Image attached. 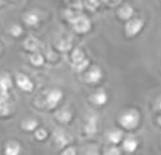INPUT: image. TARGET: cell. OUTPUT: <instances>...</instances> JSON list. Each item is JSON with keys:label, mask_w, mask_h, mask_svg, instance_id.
Masks as SVG:
<instances>
[{"label": "cell", "mask_w": 161, "mask_h": 155, "mask_svg": "<svg viewBox=\"0 0 161 155\" xmlns=\"http://www.w3.org/2000/svg\"><path fill=\"white\" fill-rule=\"evenodd\" d=\"M138 121H139V117H138V114L134 112H128L124 113L121 117H120V123L123 127L125 128H133L137 125Z\"/></svg>", "instance_id": "1"}, {"label": "cell", "mask_w": 161, "mask_h": 155, "mask_svg": "<svg viewBox=\"0 0 161 155\" xmlns=\"http://www.w3.org/2000/svg\"><path fill=\"white\" fill-rule=\"evenodd\" d=\"M72 59H73V62H74V66L78 71H82L87 65V60L85 58L84 53L80 50H75L73 52Z\"/></svg>", "instance_id": "2"}, {"label": "cell", "mask_w": 161, "mask_h": 155, "mask_svg": "<svg viewBox=\"0 0 161 155\" xmlns=\"http://www.w3.org/2000/svg\"><path fill=\"white\" fill-rule=\"evenodd\" d=\"M73 25H74V28L78 32H80V33L86 32L90 28L89 20L87 19H86L85 17H79V18H77L73 21Z\"/></svg>", "instance_id": "3"}, {"label": "cell", "mask_w": 161, "mask_h": 155, "mask_svg": "<svg viewBox=\"0 0 161 155\" xmlns=\"http://www.w3.org/2000/svg\"><path fill=\"white\" fill-rule=\"evenodd\" d=\"M11 86V80L9 78H2L0 80V103L5 102L8 97L7 89Z\"/></svg>", "instance_id": "4"}, {"label": "cell", "mask_w": 161, "mask_h": 155, "mask_svg": "<svg viewBox=\"0 0 161 155\" xmlns=\"http://www.w3.org/2000/svg\"><path fill=\"white\" fill-rule=\"evenodd\" d=\"M17 82H18V86L22 89V90H25V91H30L33 88V83L30 81V80L25 76V75H19L17 78Z\"/></svg>", "instance_id": "5"}, {"label": "cell", "mask_w": 161, "mask_h": 155, "mask_svg": "<svg viewBox=\"0 0 161 155\" xmlns=\"http://www.w3.org/2000/svg\"><path fill=\"white\" fill-rule=\"evenodd\" d=\"M62 97V93L60 90H53L49 93L48 95V98H47V102H48V105L51 108L54 107L57 103L59 102V100L61 99Z\"/></svg>", "instance_id": "6"}, {"label": "cell", "mask_w": 161, "mask_h": 155, "mask_svg": "<svg viewBox=\"0 0 161 155\" xmlns=\"http://www.w3.org/2000/svg\"><path fill=\"white\" fill-rule=\"evenodd\" d=\"M142 25H143V22L141 20H138V19L131 20L127 23V25H126V32L129 35H135L139 32Z\"/></svg>", "instance_id": "7"}, {"label": "cell", "mask_w": 161, "mask_h": 155, "mask_svg": "<svg viewBox=\"0 0 161 155\" xmlns=\"http://www.w3.org/2000/svg\"><path fill=\"white\" fill-rule=\"evenodd\" d=\"M101 77H102L101 71L98 68H94L87 74L86 79L89 82H97L101 79Z\"/></svg>", "instance_id": "8"}, {"label": "cell", "mask_w": 161, "mask_h": 155, "mask_svg": "<svg viewBox=\"0 0 161 155\" xmlns=\"http://www.w3.org/2000/svg\"><path fill=\"white\" fill-rule=\"evenodd\" d=\"M92 101L97 105H103L107 101V95L104 92H98L92 96Z\"/></svg>", "instance_id": "9"}, {"label": "cell", "mask_w": 161, "mask_h": 155, "mask_svg": "<svg viewBox=\"0 0 161 155\" xmlns=\"http://www.w3.org/2000/svg\"><path fill=\"white\" fill-rule=\"evenodd\" d=\"M19 152V146L16 142H10L6 147V153L10 155H16Z\"/></svg>", "instance_id": "10"}, {"label": "cell", "mask_w": 161, "mask_h": 155, "mask_svg": "<svg viewBox=\"0 0 161 155\" xmlns=\"http://www.w3.org/2000/svg\"><path fill=\"white\" fill-rule=\"evenodd\" d=\"M123 147H124V149L128 152H131V151H134L137 147V142L136 141L132 140V139H127L123 144Z\"/></svg>", "instance_id": "11"}, {"label": "cell", "mask_w": 161, "mask_h": 155, "mask_svg": "<svg viewBox=\"0 0 161 155\" xmlns=\"http://www.w3.org/2000/svg\"><path fill=\"white\" fill-rule=\"evenodd\" d=\"M25 47L28 50L35 51L39 47V42L35 38H28L25 42Z\"/></svg>", "instance_id": "12"}, {"label": "cell", "mask_w": 161, "mask_h": 155, "mask_svg": "<svg viewBox=\"0 0 161 155\" xmlns=\"http://www.w3.org/2000/svg\"><path fill=\"white\" fill-rule=\"evenodd\" d=\"M133 13V10L130 6H124L120 9L119 11V15L122 19H128L131 17Z\"/></svg>", "instance_id": "13"}, {"label": "cell", "mask_w": 161, "mask_h": 155, "mask_svg": "<svg viewBox=\"0 0 161 155\" xmlns=\"http://www.w3.org/2000/svg\"><path fill=\"white\" fill-rule=\"evenodd\" d=\"M25 22L27 23L28 25H35L36 23L38 22V20H39V18L35 14L29 13V14H27L25 16Z\"/></svg>", "instance_id": "14"}, {"label": "cell", "mask_w": 161, "mask_h": 155, "mask_svg": "<svg viewBox=\"0 0 161 155\" xmlns=\"http://www.w3.org/2000/svg\"><path fill=\"white\" fill-rule=\"evenodd\" d=\"M121 133L120 131H113V132H111L109 134V140L114 142V144H118V142L121 140Z\"/></svg>", "instance_id": "15"}, {"label": "cell", "mask_w": 161, "mask_h": 155, "mask_svg": "<svg viewBox=\"0 0 161 155\" xmlns=\"http://www.w3.org/2000/svg\"><path fill=\"white\" fill-rule=\"evenodd\" d=\"M56 117L59 119L60 121H63V122H66V121H69L71 118V113H69L68 111H60L56 113Z\"/></svg>", "instance_id": "16"}, {"label": "cell", "mask_w": 161, "mask_h": 155, "mask_svg": "<svg viewBox=\"0 0 161 155\" xmlns=\"http://www.w3.org/2000/svg\"><path fill=\"white\" fill-rule=\"evenodd\" d=\"M37 124L38 123H37L36 120H32V119H30V120H26L25 122L22 123V127H24L25 129H26V130L31 131V130H34L36 128Z\"/></svg>", "instance_id": "17"}, {"label": "cell", "mask_w": 161, "mask_h": 155, "mask_svg": "<svg viewBox=\"0 0 161 155\" xmlns=\"http://www.w3.org/2000/svg\"><path fill=\"white\" fill-rule=\"evenodd\" d=\"M30 60H31V62H32L34 65H36V66L42 65V64H43V62H44L43 57H42L40 54H37V53L33 54V55L30 57Z\"/></svg>", "instance_id": "18"}, {"label": "cell", "mask_w": 161, "mask_h": 155, "mask_svg": "<svg viewBox=\"0 0 161 155\" xmlns=\"http://www.w3.org/2000/svg\"><path fill=\"white\" fill-rule=\"evenodd\" d=\"M56 141L58 142L59 146H64V145H66V142L68 141V140L65 137L64 133H59V134H57V136H56Z\"/></svg>", "instance_id": "19"}, {"label": "cell", "mask_w": 161, "mask_h": 155, "mask_svg": "<svg viewBox=\"0 0 161 155\" xmlns=\"http://www.w3.org/2000/svg\"><path fill=\"white\" fill-rule=\"evenodd\" d=\"M35 136L37 139L39 140H44L46 137H47V132L44 130V129H40V130H37L36 133H35Z\"/></svg>", "instance_id": "20"}, {"label": "cell", "mask_w": 161, "mask_h": 155, "mask_svg": "<svg viewBox=\"0 0 161 155\" xmlns=\"http://www.w3.org/2000/svg\"><path fill=\"white\" fill-rule=\"evenodd\" d=\"M11 33H12L14 36H19V35H20L21 34V28H20V26L19 25H14L12 28H11Z\"/></svg>", "instance_id": "21"}, {"label": "cell", "mask_w": 161, "mask_h": 155, "mask_svg": "<svg viewBox=\"0 0 161 155\" xmlns=\"http://www.w3.org/2000/svg\"><path fill=\"white\" fill-rule=\"evenodd\" d=\"M7 113H9V107L4 102L0 103V114H7Z\"/></svg>", "instance_id": "22"}, {"label": "cell", "mask_w": 161, "mask_h": 155, "mask_svg": "<svg viewBox=\"0 0 161 155\" xmlns=\"http://www.w3.org/2000/svg\"><path fill=\"white\" fill-rule=\"evenodd\" d=\"M86 130L89 134H92V133H95V122L93 121H90L88 123V125L86 126Z\"/></svg>", "instance_id": "23"}, {"label": "cell", "mask_w": 161, "mask_h": 155, "mask_svg": "<svg viewBox=\"0 0 161 155\" xmlns=\"http://www.w3.org/2000/svg\"><path fill=\"white\" fill-rule=\"evenodd\" d=\"M63 154H75V150L74 149H71V148H69V149H67V150H65L64 152H63Z\"/></svg>", "instance_id": "24"}, {"label": "cell", "mask_w": 161, "mask_h": 155, "mask_svg": "<svg viewBox=\"0 0 161 155\" xmlns=\"http://www.w3.org/2000/svg\"><path fill=\"white\" fill-rule=\"evenodd\" d=\"M108 153H110V154H113V153H114V154H119V151L118 149H116V148H113L112 150H109Z\"/></svg>", "instance_id": "25"}, {"label": "cell", "mask_w": 161, "mask_h": 155, "mask_svg": "<svg viewBox=\"0 0 161 155\" xmlns=\"http://www.w3.org/2000/svg\"><path fill=\"white\" fill-rule=\"evenodd\" d=\"M160 108H161V104H160Z\"/></svg>", "instance_id": "26"}]
</instances>
